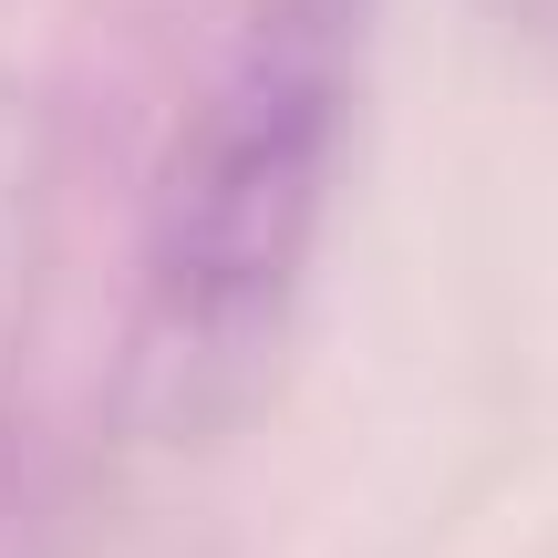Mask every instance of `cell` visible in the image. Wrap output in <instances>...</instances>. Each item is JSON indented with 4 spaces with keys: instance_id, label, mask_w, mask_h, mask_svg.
Listing matches in <instances>:
<instances>
[{
    "instance_id": "2",
    "label": "cell",
    "mask_w": 558,
    "mask_h": 558,
    "mask_svg": "<svg viewBox=\"0 0 558 558\" xmlns=\"http://www.w3.org/2000/svg\"><path fill=\"white\" fill-rule=\"evenodd\" d=\"M486 11H497L518 41H558V0H486Z\"/></svg>"
},
{
    "instance_id": "1",
    "label": "cell",
    "mask_w": 558,
    "mask_h": 558,
    "mask_svg": "<svg viewBox=\"0 0 558 558\" xmlns=\"http://www.w3.org/2000/svg\"><path fill=\"white\" fill-rule=\"evenodd\" d=\"M373 0H248L145 186V383L218 424L259 383L331 228Z\"/></svg>"
}]
</instances>
